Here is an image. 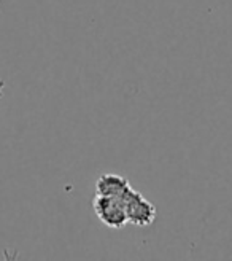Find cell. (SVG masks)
Instances as JSON below:
<instances>
[{
	"label": "cell",
	"mask_w": 232,
	"mask_h": 261,
	"mask_svg": "<svg viewBox=\"0 0 232 261\" xmlns=\"http://www.w3.org/2000/svg\"><path fill=\"white\" fill-rule=\"evenodd\" d=\"M94 208L102 223H105L110 228H123L127 223L123 196L97 194V198L94 199Z\"/></svg>",
	"instance_id": "cell-1"
},
{
	"label": "cell",
	"mask_w": 232,
	"mask_h": 261,
	"mask_svg": "<svg viewBox=\"0 0 232 261\" xmlns=\"http://www.w3.org/2000/svg\"><path fill=\"white\" fill-rule=\"evenodd\" d=\"M123 201L126 205L127 221L138 226L151 225L154 218H156V207L151 202H148L140 193L129 188L123 194Z\"/></svg>",
	"instance_id": "cell-2"
},
{
	"label": "cell",
	"mask_w": 232,
	"mask_h": 261,
	"mask_svg": "<svg viewBox=\"0 0 232 261\" xmlns=\"http://www.w3.org/2000/svg\"><path fill=\"white\" fill-rule=\"evenodd\" d=\"M129 188V181L120 175L105 174L97 180V194L104 196H123Z\"/></svg>",
	"instance_id": "cell-3"
},
{
	"label": "cell",
	"mask_w": 232,
	"mask_h": 261,
	"mask_svg": "<svg viewBox=\"0 0 232 261\" xmlns=\"http://www.w3.org/2000/svg\"><path fill=\"white\" fill-rule=\"evenodd\" d=\"M4 86H5V83L0 80V97H2V93H4Z\"/></svg>",
	"instance_id": "cell-4"
}]
</instances>
